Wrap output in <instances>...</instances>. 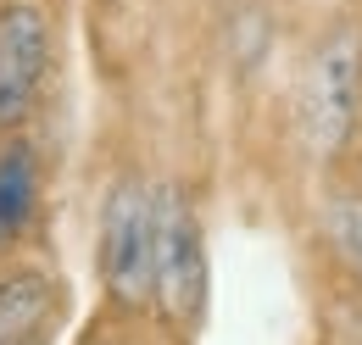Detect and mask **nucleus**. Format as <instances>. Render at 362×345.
I'll use <instances>...</instances> for the list:
<instances>
[{"label": "nucleus", "instance_id": "nucleus-6", "mask_svg": "<svg viewBox=\"0 0 362 345\" xmlns=\"http://www.w3.org/2000/svg\"><path fill=\"white\" fill-rule=\"evenodd\" d=\"M40 201H45L40 145L28 134H6L0 139V262H11L23 251V240L34 234Z\"/></svg>", "mask_w": 362, "mask_h": 345}, {"label": "nucleus", "instance_id": "nucleus-2", "mask_svg": "<svg viewBox=\"0 0 362 345\" xmlns=\"http://www.w3.org/2000/svg\"><path fill=\"white\" fill-rule=\"evenodd\" d=\"M151 323L189 345L212 323V240H206V217H201V201L173 178H156Z\"/></svg>", "mask_w": 362, "mask_h": 345}, {"label": "nucleus", "instance_id": "nucleus-7", "mask_svg": "<svg viewBox=\"0 0 362 345\" xmlns=\"http://www.w3.org/2000/svg\"><path fill=\"white\" fill-rule=\"evenodd\" d=\"M323 245L334 251L340 273L362 290V184H329V201H323Z\"/></svg>", "mask_w": 362, "mask_h": 345}, {"label": "nucleus", "instance_id": "nucleus-5", "mask_svg": "<svg viewBox=\"0 0 362 345\" xmlns=\"http://www.w3.org/2000/svg\"><path fill=\"white\" fill-rule=\"evenodd\" d=\"M62 317V284L34 262H0V345H50Z\"/></svg>", "mask_w": 362, "mask_h": 345}, {"label": "nucleus", "instance_id": "nucleus-1", "mask_svg": "<svg viewBox=\"0 0 362 345\" xmlns=\"http://www.w3.org/2000/svg\"><path fill=\"white\" fill-rule=\"evenodd\" d=\"M296 145L323 178L362 156V11H334L301 56Z\"/></svg>", "mask_w": 362, "mask_h": 345}, {"label": "nucleus", "instance_id": "nucleus-10", "mask_svg": "<svg viewBox=\"0 0 362 345\" xmlns=\"http://www.w3.org/2000/svg\"><path fill=\"white\" fill-rule=\"evenodd\" d=\"M357 184H362V178H357Z\"/></svg>", "mask_w": 362, "mask_h": 345}, {"label": "nucleus", "instance_id": "nucleus-3", "mask_svg": "<svg viewBox=\"0 0 362 345\" xmlns=\"http://www.w3.org/2000/svg\"><path fill=\"white\" fill-rule=\"evenodd\" d=\"M151 273H156V178L123 168L106 178L95 212L100 301L134 323H151Z\"/></svg>", "mask_w": 362, "mask_h": 345}, {"label": "nucleus", "instance_id": "nucleus-9", "mask_svg": "<svg viewBox=\"0 0 362 345\" xmlns=\"http://www.w3.org/2000/svg\"><path fill=\"white\" fill-rule=\"evenodd\" d=\"M139 345H189V340L168 334V329H156V323H145V329H139Z\"/></svg>", "mask_w": 362, "mask_h": 345}, {"label": "nucleus", "instance_id": "nucleus-4", "mask_svg": "<svg viewBox=\"0 0 362 345\" xmlns=\"http://www.w3.org/2000/svg\"><path fill=\"white\" fill-rule=\"evenodd\" d=\"M56 67V17L45 0H0V139L23 134Z\"/></svg>", "mask_w": 362, "mask_h": 345}, {"label": "nucleus", "instance_id": "nucleus-8", "mask_svg": "<svg viewBox=\"0 0 362 345\" xmlns=\"http://www.w3.org/2000/svg\"><path fill=\"white\" fill-rule=\"evenodd\" d=\"M139 329L145 323H134V317H123V312H112V306L100 301L78 323V334H73V345H139Z\"/></svg>", "mask_w": 362, "mask_h": 345}]
</instances>
